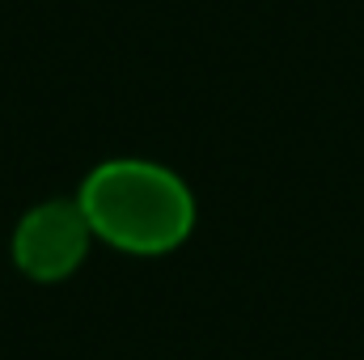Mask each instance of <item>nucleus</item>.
<instances>
[{"mask_svg":"<svg viewBox=\"0 0 364 360\" xmlns=\"http://www.w3.org/2000/svg\"><path fill=\"white\" fill-rule=\"evenodd\" d=\"M93 229L77 199H47L17 221L13 263L38 284H55L85 263Z\"/></svg>","mask_w":364,"mask_h":360,"instance_id":"nucleus-2","label":"nucleus"},{"mask_svg":"<svg viewBox=\"0 0 364 360\" xmlns=\"http://www.w3.org/2000/svg\"><path fill=\"white\" fill-rule=\"evenodd\" d=\"M93 238L123 255H170L195 229L191 186L144 157H114L90 170L77 195Z\"/></svg>","mask_w":364,"mask_h":360,"instance_id":"nucleus-1","label":"nucleus"}]
</instances>
